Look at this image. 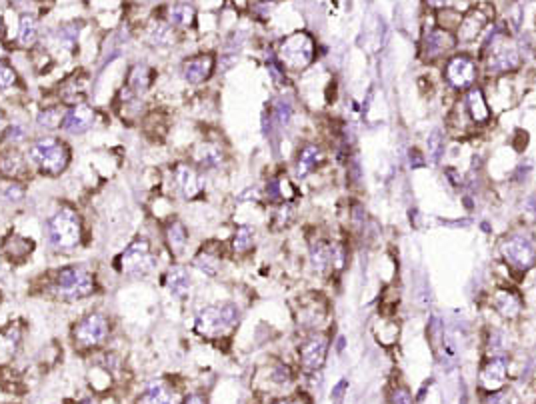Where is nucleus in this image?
Listing matches in <instances>:
<instances>
[{
	"label": "nucleus",
	"mask_w": 536,
	"mask_h": 404,
	"mask_svg": "<svg viewBox=\"0 0 536 404\" xmlns=\"http://www.w3.org/2000/svg\"><path fill=\"white\" fill-rule=\"evenodd\" d=\"M480 42V51L476 59L480 62V72L486 81L508 79L525 66V52L520 42H516L515 34L508 26L492 24Z\"/></svg>",
	"instance_id": "obj_1"
},
{
	"label": "nucleus",
	"mask_w": 536,
	"mask_h": 404,
	"mask_svg": "<svg viewBox=\"0 0 536 404\" xmlns=\"http://www.w3.org/2000/svg\"><path fill=\"white\" fill-rule=\"evenodd\" d=\"M318 56V44L314 36L306 31H296L276 46V62L280 64L284 72L290 74H300L306 69H310Z\"/></svg>",
	"instance_id": "obj_2"
},
{
	"label": "nucleus",
	"mask_w": 536,
	"mask_h": 404,
	"mask_svg": "<svg viewBox=\"0 0 536 404\" xmlns=\"http://www.w3.org/2000/svg\"><path fill=\"white\" fill-rule=\"evenodd\" d=\"M498 254L512 273H530L536 268V234L528 228L506 233L498 243Z\"/></svg>",
	"instance_id": "obj_3"
},
{
	"label": "nucleus",
	"mask_w": 536,
	"mask_h": 404,
	"mask_svg": "<svg viewBox=\"0 0 536 404\" xmlns=\"http://www.w3.org/2000/svg\"><path fill=\"white\" fill-rule=\"evenodd\" d=\"M496 22V6L490 0H478L472 2L465 12L462 19L456 26L455 36L458 42V49H468L472 44L485 39V34L490 31V26Z\"/></svg>",
	"instance_id": "obj_4"
},
{
	"label": "nucleus",
	"mask_w": 536,
	"mask_h": 404,
	"mask_svg": "<svg viewBox=\"0 0 536 404\" xmlns=\"http://www.w3.org/2000/svg\"><path fill=\"white\" fill-rule=\"evenodd\" d=\"M440 74H443V82H445L446 89L456 92V94H465L482 79L480 62L475 54L466 51L452 52L440 64Z\"/></svg>",
	"instance_id": "obj_5"
},
{
	"label": "nucleus",
	"mask_w": 536,
	"mask_h": 404,
	"mask_svg": "<svg viewBox=\"0 0 536 404\" xmlns=\"http://www.w3.org/2000/svg\"><path fill=\"white\" fill-rule=\"evenodd\" d=\"M238 320H241V308L234 303L208 304L196 314L194 328L204 338H224L236 328Z\"/></svg>",
	"instance_id": "obj_6"
},
{
	"label": "nucleus",
	"mask_w": 536,
	"mask_h": 404,
	"mask_svg": "<svg viewBox=\"0 0 536 404\" xmlns=\"http://www.w3.org/2000/svg\"><path fill=\"white\" fill-rule=\"evenodd\" d=\"M52 293L59 301L76 303L96 293V278L89 268L71 264L56 273L52 281Z\"/></svg>",
	"instance_id": "obj_7"
},
{
	"label": "nucleus",
	"mask_w": 536,
	"mask_h": 404,
	"mask_svg": "<svg viewBox=\"0 0 536 404\" xmlns=\"http://www.w3.org/2000/svg\"><path fill=\"white\" fill-rule=\"evenodd\" d=\"M29 158L31 162L46 176H59L66 171L71 162V148L66 142L54 136H42L31 142L29 146Z\"/></svg>",
	"instance_id": "obj_8"
},
{
	"label": "nucleus",
	"mask_w": 536,
	"mask_h": 404,
	"mask_svg": "<svg viewBox=\"0 0 536 404\" xmlns=\"http://www.w3.org/2000/svg\"><path fill=\"white\" fill-rule=\"evenodd\" d=\"M46 236L52 248L56 251L66 253L76 248L82 238L81 214L72 206H61L46 223Z\"/></svg>",
	"instance_id": "obj_9"
},
{
	"label": "nucleus",
	"mask_w": 536,
	"mask_h": 404,
	"mask_svg": "<svg viewBox=\"0 0 536 404\" xmlns=\"http://www.w3.org/2000/svg\"><path fill=\"white\" fill-rule=\"evenodd\" d=\"M458 51V42L452 31H446L443 26H438L436 22L428 24L423 29V36L418 42V56L426 64H436L443 62Z\"/></svg>",
	"instance_id": "obj_10"
},
{
	"label": "nucleus",
	"mask_w": 536,
	"mask_h": 404,
	"mask_svg": "<svg viewBox=\"0 0 536 404\" xmlns=\"http://www.w3.org/2000/svg\"><path fill=\"white\" fill-rule=\"evenodd\" d=\"M156 266H158V256L152 253V246L146 238H134L121 254L122 274L131 278H144L154 273Z\"/></svg>",
	"instance_id": "obj_11"
},
{
	"label": "nucleus",
	"mask_w": 536,
	"mask_h": 404,
	"mask_svg": "<svg viewBox=\"0 0 536 404\" xmlns=\"http://www.w3.org/2000/svg\"><path fill=\"white\" fill-rule=\"evenodd\" d=\"M111 334V323L106 314L89 313L72 326V343L79 348H94L102 344Z\"/></svg>",
	"instance_id": "obj_12"
},
{
	"label": "nucleus",
	"mask_w": 536,
	"mask_h": 404,
	"mask_svg": "<svg viewBox=\"0 0 536 404\" xmlns=\"http://www.w3.org/2000/svg\"><path fill=\"white\" fill-rule=\"evenodd\" d=\"M334 244L336 238L316 234L308 241V264L323 278L334 276Z\"/></svg>",
	"instance_id": "obj_13"
},
{
	"label": "nucleus",
	"mask_w": 536,
	"mask_h": 404,
	"mask_svg": "<svg viewBox=\"0 0 536 404\" xmlns=\"http://www.w3.org/2000/svg\"><path fill=\"white\" fill-rule=\"evenodd\" d=\"M490 308L506 323H512L525 313V298L512 286H496L488 298Z\"/></svg>",
	"instance_id": "obj_14"
},
{
	"label": "nucleus",
	"mask_w": 536,
	"mask_h": 404,
	"mask_svg": "<svg viewBox=\"0 0 536 404\" xmlns=\"http://www.w3.org/2000/svg\"><path fill=\"white\" fill-rule=\"evenodd\" d=\"M328 313H330L328 301L323 294H310V296L300 298L298 308H296V320L308 333H318V328L323 326Z\"/></svg>",
	"instance_id": "obj_15"
},
{
	"label": "nucleus",
	"mask_w": 536,
	"mask_h": 404,
	"mask_svg": "<svg viewBox=\"0 0 536 404\" xmlns=\"http://www.w3.org/2000/svg\"><path fill=\"white\" fill-rule=\"evenodd\" d=\"M326 158H328V152L320 142H304L294 158V176L298 181H306L314 172L323 168Z\"/></svg>",
	"instance_id": "obj_16"
},
{
	"label": "nucleus",
	"mask_w": 536,
	"mask_h": 404,
	"mask_svg": "<svg viewBox=\"0 0 536 404\" xmlns=\"http://www.w3.org/2000/svg\"><path fill=\"white\" fill-rule=\"evenodd\" d=\"M330 350V338L324 333H313L300 346H298V356L304 370L316 373L320 370L326 363V356Z\"/></svg>",
	"instance_id": "obj_17"
},
{
	"label": "nucleus",
	"mask_w": 536,
	"mask_h": 404,
	"mask_svg": "<svg viewBox=\"0 0 536 404\" xmlns=\"http://www.w3.org/2000/svg\"><path fill=\"white\" fill-rule=\"evenodd\" d=\"M460 101H462V106H465L466 114H468L475 128H482L492 122V116H495L492 104L486 99V92L480 84H476L470 91L460 94Z\"/></svg>",
	"instance_id": "obj_18"
},
{
	"label": "nucleus",
	"mask_w": 536,
	"mask_h": 404,
	"mask_svg": "<svg viewBox=\"0 0 536 404\" xmlns=\"http://www.w3.org/2000/svg\"><path fill=\"white\" fill-rule=\"evenodd\" d=\"M480 386L488 393L500 390L508 378V358L506 356H488V360L480 368Z\"/></svg>",
	"instance_id": "obj_19"
},
{
	"label": "nucleus",
	"mask_w": 536,
	"mask_h": 404,
	"mask_svg": "<svg viewBox=\"0 0 536 404\" xmlns=\"http://www.w3.org/2000/svg\"><path fill=\"white\" fill-rule=\"evenodd\" d=\"M92 124H94V108L84 102H79L64 112L61 128L69 134H84Z\"/></svg>",
	"instance_id": "obj_20"
},
{
	"label": "nucleus",
	"mask_w": 536,
	"mask_h": 404,
	"mask_svg": "<svg viewBox=\"0 0 536 404\" xmlns=\"http://www.w3.org/2000/svg\"><path fill=\"white\" fill-rule=\"evenodd\" d=\"M214 66H216V61H214L213 54L191 56L183 64L184 81L188 82V84H203V82H206L213 76Z\"/></svg>",
	"instance_id": "obj_21"
},
{
	"label": "nucleus",
	"mask_w": 536,
	"mask_h": 404,
	"mask_svg": "<svg viewBox=\"0 0 536 404\" xmlns=\"http://www.w3.org/2000/svg\"><path fill=\"white\" fill-rule=\"evenodd\" d=\"M164 21L174 29H193L196 24V9L191 0H174L164 11Z\"/></svg>",
	"instance_id": "obj_22"
},
{
	"label": "nucleus",
	"mask_w": 536,
	"mask_h": 404,
	"mask_svg": "<svg viewBox=\"0 0 536 404\" xmlns=\"http://www.w3.org/2000/svg\"><path fill=\"white\" fill-rule=\"evenodd\" d=\"M174 182H176L178 191H181V194H183L186 201L198 196L204 186L203 174L196 171V168H193V166H188V164H178L174 168Z\"/></svg>",
	"instance_id": "obj_23"
},
{
	"label": "nucleus",
	"mask_w": 536,
	"mask_h": 404,
	"mask_svg": "<svg viewBox=\"0 0 536 404\" xmlns=\"http://www.w3.org/2000/svg\"><path fill=\"white\" fill-rule=\"evenodd\" d=\"M164 283H166V288H168L172 298H176V301H184L191 294V286H193L191 274L181 264H172L166 271Z\"/></svg>",
	"instance_id": "obj_24"
},
{
	"label": "nucleus",
	"mask_w": 536,
	"mask_h": 404,
	"mask_svg": "<svg viewBox=\"0 0 536 404\" xmlns=\"http://www.w3.org/2000/svg\"><path fill=\"white\" fill-rule=\"evenodd\" d=\"M194 162L201 171H216L224 162V151L216 142H201L194 151Z\"/></svg>",
	"instance_id": "obj_25"
},
{
	"label": "nucleus",
	"mask_w": 536,
	"mask_h": 404,
	"mask_svg": "<svg viewBox=\"0 0 536 404\" xmlns=\"http://www.w3.org/2000/svg\"><path fill=\"white\" fill-rule=\"evenodd\" d=\"M146 42L151 46H156V49H166V46H172L176 42V29L168 24V22L161 19V21L151 22L146 26Z\"/></svg>",
	"instance_id": "obj_26"
},
{
	"label": "nucleus",
	"mask_w": 536,
	"mask_h": 404,
	"mask_svg": "<svg viewBox=\"0 0 536 404\" xmlns=\"http://www.w3.org/2000/svg\"><path fill=\"white\" fill-rule=\"evenodd\" d=\"M154 81V72L146 64H134L128 72V82H126V91H131L134 96H141L142 92L151 89Z\"/></svg>",
	"instance_id": "obj_27"
},
{
	"label": "nucleus",
	"mask_w": 536,
	"mask_h": 404,
	"mask_svg": "<svg viewBox=\"0 0 536 404\" xmlns=\"http://www.w3.org/2000/svg\"><path fill=\"white\" fill-rule=\"evenodd\" d=\"M426 161L430 164H440L446 154V132L443 128H433L426 134Z\"/></svg>",
	"instance_id": "obj_28"
},
{
	"label": "nucleus",
	"mask_w": 536,
	"mask_h": 404,
	"mask_svg": "<svg viewBox=\"0 0 536 404\" xmlns=\"http://www.w3.org/2000/svg\"><path fill=\"white\" fill-rule=\"evenodd\" d=\"M26 171V161L16 148H9L0 154V174L6 178H19Z\"/></svg>",
	"instance_id": "obj_29"
},
{
	"label": "nucleus",
	"mask_w": 536,
	"mask_h": 404,
	"mask_svg": "<svg viewBox=\"0 0 536 404\" xmlns=\"http://www.w3.org/2000/svg\"><path fill=\"white\" fill-rule=\"evenodd\" d=\"M256 244V228L251 226V224H243L238 226L233 234V241H231V246H233V253L243 256V254H248L254 248Z\"/></svg>",
	"instance_id": "obj_30"
},
{
	"label": "nucleus",
	"mask_w": 536,
	"mask_h": 404,
	"mask_svg": "<svg viewBox=\"0 0 536 404\" xmlns=\"http://www.w3.org/2000/svg\"><path fill=\"white\" fill-rule=\"evenodd\" d=\"M39 41V19L32 12H24L19 22V44L32 49Z\"/></svg>",
	"instance_id": "obj_31"
},
{
	"label": "nucleus",
	"mask_w": 536,
	"mask_h": 404,
	"mask_svg": "<svg viewBox=\"0 0 536 404\" xmlns=\"http://www.w3.org/2000/svg\"><path fill=\"white\" fill-rule=\"evenodd\" d=\"M166 243H168V248H171V253L174 254H183V251L186 248V244H188V231H186V226L181 221H171V223L166 224Z\"/></svg>",
	"instance_id": "obj_32"
},
{
	"label": "nucleus",
	"mask_w": 536,
	"mask_h": 404,
	"mask_svg": "<svg viewBox=\"0 0 536 404\" xmlns=\"http://www.w3.org/2000/svg\"><path fill=\"white\" fill-rule=\"evenodd\" d=\"M136 404H176V394L166 384L154 383L141 394Z\"/></svg>",
	"instance_id": "obj_33"
},
{
	"label": "nucleus",
	"mask_w": 536,
	"mask_h": 404,
	"mask_svg": "<svg viewBox=\"0 0 536 404\" xmlns=\"http://www.w3.org/2000/svg\"><path fill=\"white\" fill-rule=\"evenodd\" d=\"M294 218H296V208H294L293 201L280 202V204L274 206L273 218H270V228L276 231V233H280V231L288 228L294 223Z\"/></svg>",
	"instance_id": "obj_34"
},
{
	"label": "nucleus",
	"mask_w": 536,
	"mask_h": 404,
	"mask_svg": "<svg viewBox=\"0 0 536 404\" xmlns=\"http://www.w3.org/2000/svg\"><path fill=\"white\" fill-rule=\"evenodd\" d=\"M486 348H488V356H505L506 348H508V334L505 328H498V326L488 328Z\"/></svg>",
	"instance_id": "obj_35"
},
{
	"label": "nucleus",
	"mask_w": 536,
	"mask_h": 404,
	"mask_svg": "<svg viewBox=\"0 0 536 404\" xmlns=\"http://www.w3.org/2000/svg\"><path fill=\"white\" fill-rule=\"evenodd\" d=\"M194 266L201 271V273L208 274V276H214L221 271V256L214 253V251H206L203 248L201 253L194 256Z\"/></svg>",
	"instance_id": "obj_36"
},
{
	"label": "nucleus",
	"mask_w": 536,
	"mask_h": 404,
	"mask_svg": "<svg viewBox=\"0 0 536 404\" xmlns=\"http://www.w3.org/2000/svg\"><path fill=\"white\" fill-rule=\"evenodd\" d=\"M62 118H64V111L59 108V106H49L44 111L39 112V124L46 131H54V128H61Z\"/></svg>",
	"instance_id": "obj_37"
},
{
	"label": "nucleus",
	"mask_w": 536,
	"mask_h": 404,
	"mask_svg": "<svg viewBox=\"0 0 536 404\" xmlns=\"http://www.w3.org/2000/svg\"><path fill=\"white\" fill-rule=\"evenodd\" d=\"M24 141H26V128L21 124H12L4 132V144H9L11 148H16Z\"/></svg>",
	"instance_id": "obj_38"
},
{
	"label": "nucleus",
	"mask_w": 536,
	"mask_h": 404,
	"mask_svg": "<svg viewBox=\"0 0 536 404\" xmlns=\"http://www.w3.org/2000/svg\"><path fill=\"white\" fill-rule=\"evenodd\" d=\"M16 71L9 64H0V91H9L16 84Z\"/></svg>",
	"instance_id": "obj_39"
},
{
	"label": "nucleus",
	"mask_w": 536,
	"mask_h": 404,
	"mask_svg": "<svg viewBox=\"0 0 536 404\" xmlns=\"http://www.w3.org/2000/svg\"><path fill=\"white\" fill-rule=\"evenodd\" d=\"M423 4L428 14H436L446 9H456V0H423Z\"/></svg>",
	"instance_id": "obj_40"
},
{
	"label": "nucleus",
	"mask_w": 536,
	"mask_h": 404,
	"mask_svg": "<svg viewBox=\"0 0 536 404\" xmlns=\"http://www.w3.org/2000/svg\"><path fill=\"white\" fill-rule=\"evenodd\" d=\"M486 404H518V403H516L515 394L512 393H508V390H495V393H490Z\"/></svg>",
	"instance_id": "obj_41"
},
{
	"label": "nucleus",
	"mask_w": 536,
	"mask_h": 404,
	"mask_svg": "<svg viewBox=\"0 0 536 404\" xmlns=\"http://www.w3.org/2000/svg\"><path fill=\"white\" fill-rule=\"evenodd\" d=\"M408 162H410V168H413V171H416V168H423V166L428 164V161H426V154L420 151V148H410V151H408Z\"/></svg>",
	"instance_id": "obj_42"
},
{
	"label": "nucleus",
	"mask_w": 536,
	"mask_h": 404,
	"mask_svg": "<svg viewBox=\"0 0 536 404\" xmlns=\"http://www.w3.org/2000/svg\"><path fill=\"white\" fill-rule=\"evenodd\" d=\"M393 404H413V396L408 393V388L400 386L393 393Z\"/></svg>",
	"instance_id": "obj_43"
},
{
	"label": "nucleus",
	"mask_w": 536,
	"mask_h": 404,
	"mask_svg": "<svg viewBox=\"0 0 536 404\" xmlns=\"http://www.w3.org/2000/svg\"><path fill=\"white\" fill-rule=\"evenodd\" d=\"M22 196H24V192H22V188L19 184H11V186H6V191H4V198H6V201L16 202L21 201Z\"/></svg>",
	"instance_id": "obj_44"
},
{
	"label": "nucleus",
	"mask_w": 536,
	"mask_h": 404,
	"mask_svg": "<svg viewBox=\"0 0 536 404\" xmlns=\"http://www.w3.org/2000/svg\"><path fill=\"white\" fill-rule=\"evenodd\" d=\"M525 213L526 216H530V218H536V192L535 194H530V196H526L525 201Z\"/></svg>",
	"instance_id": "obj_45"
},
{
	"label": "nucleus",
	"mask_w": 536,
	"mask_h": 404,
	"mask_svg": "<svg viewBox=\"0 0 536 404\" xmlns=\"http://www.w3.org/2000/svg\"><path fill=\"white\" fill-rule=\"evenodd\" d=\"M183 404H208V400H206V396H204V394L194 393V394H188V396L184 398Z\"/></svg>",
	"instance_id": "obj_46"
},
{
	"label": "nucleus",
	"mask_w": 536,
	"mask_h": 404,
	"mask_svg": "<svg viewBox=\"0 0 536 404\" xmlns=\"http://www.w3.org/2000/svg\"><path fill=\"white\" fill-rule=\"evenodd\" d=\"M273 404H303V398L300 396H296V398H278Z\"/></svg>",
	"instance_id": "obj_47"
},
{
	"label": "nucleus",
	"mask_w": 536,
	"mask_h": 404,
	"mask_svg": "<svg viewBox=\"0 0 536 404\" xmlns=\"http://www.w3.org/2000/svg\"><path fill=\"white\" fill-rule=\"evenodd\" d=\"M2 124H4V114L0 111V128H2Z\"/></svg>",
	"instance_id": "obj_48"
},
{
	"label": "nucleus",
	"mask_w": 536,
	"mask_h": 404,
	"mask_svg": "<svg viewBox=\"0 0 536 404\" xmlns=\"http://www.w3.org/2000/svg\"><path fill=\"white\" fill-rule=\"evenodd\" d=\"M270 69H273V71L276 72V69H274V66H270ZM278 74H284V71H278ZM278 74H274V79H278Z\"/></svg>",
	"instance_id": "obj_49"
},
{
	"label": "nucleus",
	"mask_w": 536,
	"mask_h": 404,
	"mask_svg": "<svg viewBox=\"0 0 536 404\" xmlns=\"http://www.w3.org/2000/svg\"><path fill=\"white\" fill-rule=\"evenodd\" d=\"M0 61H2V46H0Z\"/></svg>",
	"instance_id": "obj_50"
},
{
	"label": "nucleus",
	"mask_w": 536,
	"mask_h": 404,
	"mask_svg": "<svg viewBox=\"0 0 536 404\" xmlns=\"http://www.w3.org/2000/svg\"><path fill=\"white\" fill-rule=\"evenodd\" d=\"M535 404H536V403H535Z\"/></svg>",
	"instance_id": "obj_51"
}]
</instances>
